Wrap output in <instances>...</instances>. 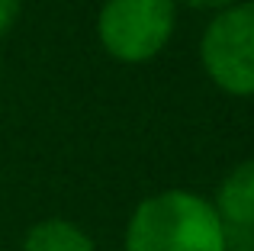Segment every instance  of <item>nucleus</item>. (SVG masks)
I'll use <instances>...</instances> for the list:
<instances>
[{"label":"nucleus","mask_w":254,"mask_h":251,"mask_svg":"<svg viewBox=\"0 0 254 251\" xmlns=\"http://www.w3.org/2000/svg\"><path fill=\"white\" fill-rule=\"evenodd\" d=\"M123 251H225V222L206 196L161 190L135 206Z\"/></svg>","instance_id":"f257e3e1"},{"label":"nucleus","mask_w":254,"mask_h":251,"mask_svg":"<svg viewBox=\"0 0 254 251\" xmlns=\"http://www.w3.org/2000/svg\"><path fill=\"white\" fill-rule=\"evenodd\" d=\"M174 26V0H106L97 16V36L116 62L142 64L164 52Z\"/></svg>","instance_id":"f03ea898"},{"label":"nucleus","mask_w":254,"mask_h":251,"mask_svg":"<svg viewBox=\"0 0 254 251\" xmlns=\"http://www.w3.org/2000/svg\"><path fill=\"white\" fill-rule=\"evenodd\" d=\"M199 62L229 97H254V0L219 10L199 39Z\"/></svg>","instance_id":"7ed1b4c3"},{"label":"nucleus","mask_w":254,"mask_h":251,"mask_svg":"<svg viewBox=\"0 0 254 251\" xmlns=\"http://www.w3.org/2000/svg\"><path fill=\"white\" fill-rule=\"evenodd\" d=\"M212 206L229 229H254V158L235 164L222 177Z\"/></svg>","instance_id":"20e7f679"},{"label":"nucleus","mask_w":254,"mask_h":251,"mask_svg":"<svg viewBox=\"0 0 254 251\" xmlns=\"http://www.w3.org/2000/svg\"><path fill=\"white\" fill-rule=\"evenodd\" d=\"M23 251H97L93 239L68 219H42L26 232Z\"/></svg>","instance_id":"39448f33"},{"label":"nucleus","mask_w":254,"mask_h":251,"mask_svg":"<svg viewBox=\"0 0 254 251\" xmlns=\"http://www.w3.org/2000/svg\"><path fill=\"white\" fill-rule=\"evenodd\" d=\"M19 6H23V0H0V39L13 29V23L19 16Z\"/></svg>","instance_id":"423d86ee"},{"label":"nucleus","mask_w":254,"mask_h":251,"mask_svg":"<svg viewBox=\"0 0 254 251\" xmlns=\"http://www.w3.org/2000/svg\"><path fill=\"white\" fill-rule=\"evenodd\" d=\"M187 3L193 6V10H225V6H232V3H238V0H187Z\"/></svg>","instance_id":"0eeeda50"}]
</instances>
